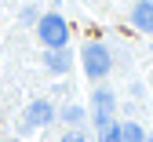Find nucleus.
<instances>
[{
  "mask_svg": "<svg viewBox=\"0 0 153 142\" xmlns=\"http://www.w3.org/2000/svg\"><path fill=\"white\" fill-rule=\"evenodd\" d=\"M36 29H40V40H44L48 48H62L66 40H69V26L62 22V15H44Z\"/></svg>",
  "mask_w": 153,
  "mask_h": 142,
  "instance_id": "f257e3e1",
  "label": "nucleus"
},
{
  "mask_svg": "<svg viewBox=\"0 0 153 142\" xmlns=\"http://www.w3.org/2000/svg\"><path fill=\"white\" fill-rule=\"evenodd\" d=\"M84 69H88L91 80L106 77V73H109V51H106L102 44H88V48H84Z\"/></svg>",
  "mask_w": 153,
  "mask_h": 142,
  "instance_id": "f03ea898",
  "label": "nucleus"
},
{
  "mask_svg": "<svg viewBox=\"0 0 153 142\" xmlns=\"http://www.w3.org/2000/svg\"><path fill=\"white\" fill-rule=\"evenodd\" d=\"M95 124H99V131L102 128H109L113 124V95L109 91H95Z\"/></svg>",
  "mask_w": 153,
  "mask_h": 142,
  "instance_id": "7ed1b4c3",
  "label": "nucleus"
},
{
  "mask_svg": "<svg viewBox=\"0 0 153 142\" xmlns=\"http://www.w3.org/2000/svg\"><path fill=\"white\" fill-rule=\"evenodd\" d=\"M131 22L142 33H153V0H139V4L131 7Z\"/></svg>",
  "mask_w": 153,
  "mask_h": 142,
  "instance_id": "20e7f679",
  "label": "nucleus"
},
{
  "mask_svg": "<svg viewBox=\"0 0 153 142\" xmlns=\"http://www.w3.org/2000/svg\"><path fill=\"white\" fill-rule=\"evenodd\" d=\"M44 66H48L51 73H66V69H69V55H66L62 48H48V55H44Z\"/></svg>",
  "mask_w": 153,
  "mask_h": 142,
  "instance_id": "39448f33",
  "label": "nucleus"
},
{
  "mask_svg": "<svg viewBox=\"0 0 153 142\" xmlns=\"http://www.w3.org/2000/svg\"><path fill=\"white\" fill-rule=\"evenodd\" d=\"M51 117H55V113H51V106H48V102H33L26 120H29L33 128H44V124H51Z\"/></svg>",
  "mask_w": 153,
  "mask_h": 142,
  "instance_id": "423d86ee",
  "label": "nucleus"
},
{
  "mask_svg": "<svg viewBox=\"0 0 153 142\" xmlns=\"http://www.w3.org/2000/svg\"><path fill=\"white\" fill-rule=\"evenodd\" d=\"M117 142H146V135H142L139 124H120V138Z\"/></svg>",
  "mask_w": 153,
  "mask_h": 142,
  "instance_id": "0eeeda50",
  "label": "nucleus"
},
{
  "mask_svg": "<svg viewBox=\"0 0 153 142\" xmlns=\"http://www.w3.org/2000/svg\"><path fill=\"white\" fill-rule=\"evenodd\" d=\"M120 138V124H109V128H102V142H117Z\"/></svg>",
  "mask_w": 153,
  "mask_h": 142,
  "instance_id": "6e6552de",
  "label": "nucleus"
},
{
  "mask_svg": "<svg viewBox=\"0 0 153 142\" xmlns=\"http://www.w3.org/2000/svg\"><path fill=\"white\" fill-rule=\"evenodd\" d=\"M80 113H84V109H76V106H66V109H62V117L69 120V124H76V120H80Z\"/></svg>",
  "mask_w": 153,
  "mask_h": 142,
  "instance_id": "1a4fd4ad",
  "label": "nucleus"
},
{
  "mask_svg": "<svg viewBox=\"0 0 153 142\" xmlns=\"http://www.w3.org/2000/svg\"><path fill=\"white\" fill-rule=\"evenodd\" d=\"M62 142H84V135H80V131H69V135H66Z\"/></svg>",
  "mask_w": 153,
  "mask_h": 142,
  "instance_id": "9d476101",
  "label": "nucleus"
},
{
  "mask_svg": "<svg viewBox=\"0 0 153 142\" xmlns=\"http://www.w3.org/2000/svg\"><path fill=\"white\" fill-rule=\"evenodd\" d=\"M146 142H153V135H149V138H146Z\"/></svg>",
  "mask_w": 153,
  "mask_h": 142,
  "instance_id": "9b49d317",
  "label": "nucleus"
}]
</instances>
